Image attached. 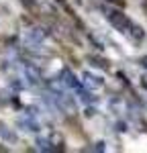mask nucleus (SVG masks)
Masks as SVG:
<instances>
[{"instance_id":"obj_2","label":"nucleus","mask_w":147,"mask_h":153,"mask_svg":"<svg viewBox=\"0 0 147 153\" xmlns=\"http://www.w3.org/2000/svg\"><path fill=\"white\" fill-rule=\"evenodd\" d=\"M43 39H45L43 29H29V31H27V35H24V43H27L31 49H37V47H41Z\"/></svg>"},{"instance_id":"obj_10","label":"nucleus","mask_w":147,"mask_h":153,"mask_svg":"<svg viewBox=\"0 0 147 153\" xmlns=\"http://www.w3.org/2000/svg\"><path fill=\"white\" fill-rule=\"evenodd\" d=\"M37 149L39 151H51V143H49V139H37Z\"/></svg>"},{"instance_id":"obj_3","label":"nucleus","mask_w":147,"mask_h":153,"mask_svg":"<svg viewBox=\"0 0 147 153\" xmlns=\"http://www.w3.org/2000/svg\"><path fill=\"white\" fill-rule=\"evenodd\" d=\"M55 96V100H57V104L63 112H68V114H74L76 112V102H74L72 96H68L65 92H61V94H53Z\"/></svg>"},{"instance_id":"obj_11","label":"nucleus","mask_w":147,"mask_h":153,"mask_svg":"<svg viewBox=\"0 0 147 153\" xmlns=\"http://www.w3.org/2000/svg\"><path fill=\"white\" fill-rule=\"evenodd\" d=\"M90 61H94V65H98V68H108V65H106V61H104V59H90Z\"/></svg>"},{"instance_id":"obj_16","label":"nucleus","mask_w":147,"mask_h":153,"mask_svg":"<svg viewBox=\"0 0 147 153\" xmlns=\"http://www.w3.org/2000/svg\"><path fill=\"white\" fill-rule=\"evenodd\" d=\"M57 2H59V4H65V0H57Z\"/></svg>"},{"instance_id":"obj_4","label":"nucleus","mask_w":147,"mask_h":153,"mask_svg":"<svg viewBox=\"0 0 147 153\" xmlns=\"http://www.w3.org/2000/svg\"><path fill=\"white\" fill-rule=\"evenodd\" d=\"M82 82H84V86L88 88V90H98V88H102V78H98V76H94V74H90V71H86L84 76H82Z\"/></svg>"},{"instance_id":"obj_17","label":"nucleus","mask_w":147,"mask_h":153,"mask_svg":"<svg viewBox=\"0 0 147 153\" xmlns=\"http://www.w3.org/2000/svg\"><path fill=\"white\" fill-rule=\"evenodd\" d=\"M0 151H4V147H0Z\"/></svg>"},{"instance_id":"obj_1","label":"nucleus","mask_w":147,"mask_h":153,"mask_svg":"<svg viewBox=\"0 0 147 153\" xmlns=\"http://www.w3.org/2000/svg\"><path fill=\"white\" fill-rule=\"evenodd\" d=\"M108 21H110V25L117 29V31H121V33H129V29L133 27V23L127 19V14L125 12H121V10H108Z\"/></svg>"},{"instance_id":"obj_7","label":"nucleus","mask_w":147,"mask_h":153,"mask_svg":"<svg viewBox=\"0 0 147 153\" xmlns=\"http://www.w3.org/2000/svg\"><path fill=\"white\" fill-rule=\"evenodd\" d=\"M49 143H51V151H61L63 149V137L57 135V133H53L49 137Z\"/></svg>"},{"instance_id":"obj_13","label":"nucleus","mask_w":147,"mask_h":153,"mask_svg":"<svg viewBox=\"0 0 147 153\" xmlns=\"http://www.w3.org/2000/svg\"><path fill=\"white\" fill-rule=\"evenodd\" d=\"M94 149H96V151H104V143H96Z\"/></svg>"},{"instance_id":"obj_12","label":"nucleus","mask_w":147,"mask_h":153,"mask_svg":"<svg viewBox=\"0 0 147 153\" xmlns=\"http://www.w3.org/2000/svg\"><path fill=\"white\" fill-rule=\"evenodd\" d=\"M21 2H23L27 8H35V6H37V4H35V0H21Z\"/></svg>"},{"instance_id":"obj_9","label":"nucleus","mask_w":147,"mask_h":153,"mask_svg":"<svg viewBox=\"0 0 147 153\" xmlns=\"http://www.w3.org/2000/svg\"><path fill=\"white\" fill-rule=\"evenodd\" d=\"M21 125L24 127V131H39V125H37L33 118H23Z\"/></svg>"},{"instance_id":"obj_14","label":"nucleus","mask_w":147,"mask_h":153,"mask_svg":"<svg viewBox=\"0 0 147 153\" xmlns=\"http://www.w3.org/2000/svg\"><path fill=\"white\" fill-rule=\"evenodd\" d=\"M108 2H114V4H119V6H122V4H125V0H108Z\"/></svg>"},{"instance_id":"obj_8","label":"nucleus","mask_w":147,"mask_h":153,"mask_svg":"<svg viewBox=\"0 0 147 153\" xmlns=\"http://www.w3.org/2000/svg\"><path fill=\"white\" fill-rule=\"evenodd\" d=\"M0 135L4 137V141H8V143H14V141H16V135H14V133L8 129L4 123H0Z\"/></svg>"},{"instance_id":"obj_15","label":"nucleus","mask_w":147,"mask_h":153,"mask_svg":"<svg viewBox=\"0 0 147 153\" xmlns=\"http://www.w3.org/2000/svg\"><path fill=\"white\" fill-rule=\"evenodd\" d=\"M143 65H145V68H147V57H145V59H143Z\"/></svg>"},{"instance_id":"obj_6","label":"nucleus","mask_w":147,"mask_h":153,"mask_svg":"<svg viewBox=\"0 0 147 153\" xmlns=\"http://www.w3.org/2000/svg\"><path fill=\"white\" fill-rule=\"evenodd\" d=\"M61 82H63L65 88H78V86H80L78 80L74 78V74L70 70H63V71H61Z\"/></svg>"},{"instance_id":"obj_5","label":"nucleus","mask_w":147,"mask_h":153,"mask_svg":"<svg viewBox=\"0 0 147 153\" xmlns=\"http://www.w3.org/2000/svg\"><path fill=\"white\" fill-rule=\"evenodd\" d=\"M24 78H27V82H29V84H39V82H41V71L37 70L35 65L27 63V65H24Z\"/></svg>"}]
</instances>
